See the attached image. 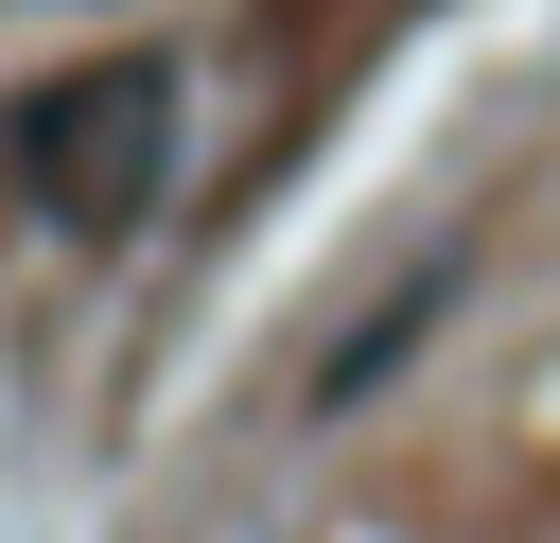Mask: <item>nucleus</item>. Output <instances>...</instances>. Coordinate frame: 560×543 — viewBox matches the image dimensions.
Listing matches in <instances>:
<instances>
[{"mask_svg": "<svg viewBox=\"0 0 560 543\" xmlns=\"http://www.w3.org/2000/svg\"><path fill=\"white\" fill-rule=\"evenodd\" d=\"M0 175H18V210H35V228L122 245V228L175 193V70H158V53L52 70L35 105H0Z\"/></svg>", "mask_w": 560, "mask_h": 543, "instance_id": "obj_1", "label": "nucleus"}, {"mask_svg": "<svg viewBox=\"0 0 560 543\" xmlns=\"http://www.w3.org/2000/svg\"><path fill=\"white\" fill-rule=\"evenodd\" d=\"M438 315H455V263L385 280V298H368V333H332V368H315V420H350V403H368V385H385V368H402V350H420Z\"/></svg>", "mask_w": 560, "mask_h": 543, "instance_id": "obj_2", "label": "nucleus"}]
</instances>
